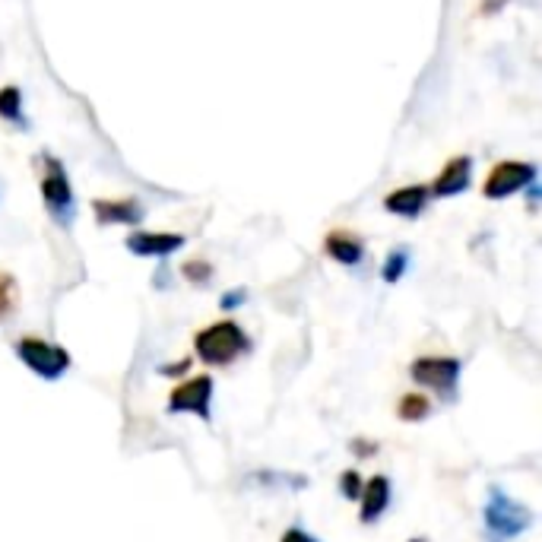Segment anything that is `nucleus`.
<instances>
[{"mask_svg": "<svg viewBox=\"0 0 542 542\" xmlns=\"http://www.w3.org/2000/svg\"><path fill=\"white\" fill-rule=\"evenodd\" d=\"M245 302H248V292H245V289H232V292H226V295L219 298V308H222V311H232V308H241Z\"/></svg>", "mask_w": 542, "mask_h": 542, "instance_id": "obj_21", "label": "nucleus"}, {"mask_svg": "<svg viewBox=\"0 0 542 542\" xmlns=\"http://www.w3.org/2000/svg\"><path fill=\"white\" fill-rule=\"evenodd\" d=\"M460 375H463V362L457 355H419V359L409 365V378L447 400H457Z\"/></svg>", "mask_w": 542, "mask_h": 542, "instance_id": "obj_5", "label": "nucleus"}, {"mask_svg": "<svg viewBox=\"0 0 542 542\" xmlns=\"http://www.w3.org/2000/svg\"><path fill=\"white\" fill-rule=\"evenodd\" d=\"M42 200H45V210L48 216L58 222L61 229H70L73 219H77V194L70 188V178H67V168L61 165V159L54 156H42Z\"/></svg>", "mask_w": 542, "mask_h": 542, "instance_id": "obj_3", "label": "nucleus"}, {"mask_svg": "<svg viewBox=\"0 0 542 542\" xmlns=\"http://www.w3.org/2000/svg\"><path fill=\"white\" fill-rule=\"evenodd\" d=\"M248 352H251V340H248L245 327L238 321H229V317L226 321L207 324L203 330L194 333V355L203 365L226 368Z\"/></svg>", "mask_w": 542, "mask_h": 542, "instance_id": "obj_2", "label": "nucleus"}, {"mask_svg": "<svg viewBox=\"0 0 542 542\" xmlns=\"http://www.w3.org/2000/svg\"><path fill=\"white\" fill-rule=\"evenodd\" d=\"M184 241L188 238L178 235V232H143V229H137V232L127 235L124 248L137 257H159L162 260V257L178 254L184 248Z\"/></svg>", "mask_w": 542, "mask_h": 542, "instance_id": "obj_8", "label": "nucleus"}, {"mask_svg": "<svg viewBox=\"0 0 542 542\" xmlns=\"http://www.w3.org/2000/svg\"><path fill=\"white\" fill-rule=\"evenodd\" d=\"M16 355H20V362L42 381H61L73 365L70 352L64 346L48 343L45 336H32V333L16 340Z\"/></svg>", "mask_w": 542, "mask_h": 542, "instance_id": "obj_4", "label": "nucleus"}, {"mask_svg": "<svg viewBox=\"0 0 542 542\" xmlns=\"http://www.w3.org/2000/svg\"><path fill=\"white\" fill-rule=\"evenodd\" d=\"M536 165L533 162H517V159H504L498 162L489 178L482 184V197L485 200H504V197H514L520 191H527L536 184Z\"/></svg>", "mask_w": 542, "mask_h": 542, "instance_id": "obj_7", "label": "nucleus"}, {"mask_svg": "<svg viewBox=\"0 0 542 542\" xmlns=\"http://www.w3.org/2000/svg\"><path fill=\"white\" fill-rule=\"evenodd\" d=\"M349 447H352L355 457H375L378 454V444H362V438H355Z\"/></svg>", "mask_w": 542, "mask_h": 542, "instance_id": "obj_23", "label": "nucleus"}, {"mask_svg": "<svg viewBox=\"0 0 542 542\" xmlns=\"http://www.w3.org/2000/svg\"><path fill=\"white\" fill-rule=\"evenodd\" d=\"M324 254L330 260H336L340 267H359L362 257H365V245L362 238L349 232V229H333L327 238H324Z\"/></svg>", "mask_w": 542, "mask_h": 542, "instance_id": "obj_13", "label": "nucleus"}, {"mask_svg": "<svg viewBox=\"0 0 542 542\" xmlns=\"http://www.w3.org/2000/svg\"><path fill=\"white\" fill-rule=\"evenodd\" d=\"M181 276L194 286H207L213 279V264H207V260H188V264L181 267Z\"/></svg>", "mask_w": 542, "mask_h": 542, "instance_id": "obj_18", "label": "nucleus"}, {"mask_svg": "<svg viewBox=\"0 0 542 542\" xmlns=\"http://www.w3.org/2000/svg\"><path fill=\"white\" fill-rule=\"evenodd\" d=\"M16 302H20V289H16V276L0 270V321L13 314Z\"/></svg>", "mask_w": 542, "mask_h": 542, "instance_id": "obj_17", "label": "nucleus"}, {"mask_svg": "<svg viewBox=\"0 0 542 542\" xmlns=\"http://www.w3.org/2000/svg\"><path fill=\"white\" fill-rule=\"evenodd\" d=\"M362 473L359 470H346V473H340V492H343V498L346 501H359V495H362Z\"/></svg>", "mask_w": 542, "mask_h": 542, "instance_id": "obj_19", "label": "nucleus"}, {"mask_svg": "<svg viewBox=\"0 0 542 542\" xmlns=\"http://www.w3.org/2000/svg\"><path fill=\"white\" fill-rule=\"evenodd\" d=\"M409 270V248H394L387 257H384V267H381V279L387 286L400 283Z\"/></svg>", "mask_w": 542, "mask_h": 542, "instance_id": "obj_16", "label": "nucleus"}, {"mask_svg": "<svg viewBox=\"0 0 542 542\" xmlns=\"http://www.w3.org/2000/svg\"><path fill=\"white\" fill-rule=\"evenodd\" d=\"M92 213H96L99 226H137L143 219V207L134 197H121V200H92Z\"/></svg>", "mask_w": 542, "mask_h": 542, "instance_id": "obj_11", "label": "nucleus"}, {"mask_svg": "<svg viewBox=\"0 0 542 542\" xmlns=\"http://www.w3.org/2000/svg\"><path fill=\"white\" fill-rule=\"evenodd\" d=\"M191 365H194V362H191V355H188V359H178V362H172V365H159L156 371H159L162 378H184Z\"/></svg>", "mask_w": 542, "mask_h": 542, "instance_id": "obj_20", "label": "nucleus"}, {"mask_svg": "<svg viewBox=\"0 0 542 542\" xmlns=\"http://www.w3.org/2000/svg\"><path fill=\"white\" fill-rule=\"evenodd\" d=\"M428 416H432V400H428L425 394H419V390H409V394L400 397V403H397V419L400 422H425Z\"/></svg>", "mask_w": 542, "mask_h": 542, "instance_id": "obj_14", "label": "nucleus"}, {"mask_svg": "<svg viewBox=\"0 0 542 542\" xmlns=\"http://www.w3.org/2000/svg\"><path fill=\"white\" fill-rule=\"evenodd\" d=\"M390 495H394V485L384 473H375L362 482V495H359V520L362 523H378L384 511L390 508Z\"/></svg>", "mask_w": 542, "mask_h": 542, "instance_id": "obj_9", "label": "nucleus"}, {"mask_svg": "<svg viewBox=\"0 0 542 542\" xmlns=\"http://www.w3.org/2000/svg\"><path fill=\"white\" fill-rule=\"evenodd\" d=\"M470 181H473V159L470 156H454L451 162H447L438 178L432 181V191L435 197H457L463 194L466 188H470Z\"/></svg>", "mask_w": 542, "mask_h": 542, "instance_id": "obj_10", "label": "nucleus"}, {"mask_svg": "<svg viewBox=\"0 0 542 542\" xmlns=\"http://www.w3.org/2000/svg\"><path fill=\"white\" fill-rule=\"evenodd\" d=\"M0 118L26 130V115H23V92L16 89V86H4V89H0Z\"/></svg>", "mask_w": 542, "mask_h": 542, "instance_id": "obj_15", "label": "nucleus"}, {"mask_svg": "<svg viewBox=\"0 0 542 542\" xmlns=\"http://www.w3.org/2000/svg\"><path fill=\"white\" fill-rule=\"evenodd\" d=\"M279 542H321L317 536H311L308 530H302V527H289L283 536H279Z\"/></svg>", "mask_w": 542, "mask_h": 542, "instance_id": "obj_22", "label": "nucleus"}, {"mask_svg": "<svg viewBox=\"0 0 542 542\" xmlns=\"http://www.w3.org/2000/svg\"><path fill=\"white\" fill-rule=\"evenodd\" d=\"M533 527V511L511 498L501 485H492L482 504V530L489 542H511Z\"/></svg>", "mask_w": 542, "mask_h": 542, "instance_id": "obj_1", "label": "nucleus"}, {"mask_svg": "<svg viewBox=\"0 0 542 542\" xmlns=\"http://www.w3.org/2000/svg\"><path fill=\"white\" fill-rule=\"evenodd\" d=\"M213 378L210 375H194V378H184L172 387L168 394V413L181 416V413H191L200 422H210L213 419Z\"/></svg>", "mask_w": 542, "mask_h": 542, "instance_id": "obj_6", "label": "nucleus"}, {"mask_svg": "<svg viewBox=\"0 0 542 542\" xmlns=\"http://www.w3.org/2000/svg\"><path fill=\"white\" fill-rule=\"evenodd\" d=\"M428 197H432V191L425 184H406V188H397L384 197V210L400 219H416L428 207Z\"/></svg>", "mask_w": 542, "mask_h": 542, "instance_id": "obj_12", "label": "nucleus"}, {"mask_svg": "<svg viewBox=\"0 0 542 542\" xmlns=\"http://www.w3.org/2000/svg\"><path fill=\"white\" fill-rule=\"evenodd\" d=\"M409 542H428V539H409Z\"/></svg>", "mask_w": 542, "mask_h": 542, "instance_id": "obj_24", "label": "nucleus"}]
</instances>
